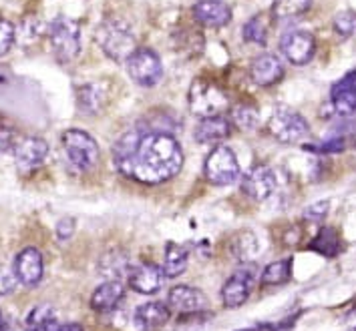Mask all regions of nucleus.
Here are the masks:
<instances>
[{
  "mask_svg": "<svg viewBox=\"0 0 356 331\" xmlns=\"http://www.w3.org/2000/svg\"><path fill=\"white\" fill-rule=\"evenodd\" d=\"M330 103H332V110L340 117L344 119L356 117V71L344 74L332 87Z\"/></svg>",
  "mask_w": 356,
  "mask_h": 331,
  "instance_id": "ddd939ff",
  "label": "nucleus"
},
{
  "mask_svg": "<svg viewBox=\"0 0 356 331\" xmlns=\"http://www.w3.org/2000/svg\"><path fill=\"white\" fill-rule=\"evenodd\" d=\"M17 283L19 279L15 275V271L6 265H0V297L13 294L17 289Z\"/></svg>",
  "mask_w": 356,
  "mask_h": 331,
  "instance_id": "c9c22d12",
  "label": "nucleus"
},
{
  "mask_svg": "<svg viewBox=\"0 0 356 331\" xmlns=\"http://www.w3.org/2000/svg\"><path fill=\"white\" fill-rule=\"evenodd\" d=\"M334 31L340 37H350L356 31V12L353 10H344L334 17Z\"/></svg>",
  "mask_w": 356,
  "mask_h": 331,
  "instance_id": "72a5a7b5",
  "label": "nucleus"
},
{
  "mask_svg": "<svg viewBox=\"0 0 356 331\" xmlns=\"http://www.w3.org/2000/svg\"><path fill=\"white\" fill-rule=\"evenodd\" d=\"M268 129L282 143H298L310 135V127H308L306 119L300 112L292 110L286 105H280L274 109L270 121H268Z\"/></svg>",
  "mask_w": 356,
  "mask_h": 331,
  "instance_id": "423d86ee",
  "label": "nucleus"
},
{
  "mask_svg": "<svg viewBox=\"0 0 356 331\" xmlns=\"http://www.w3.org/2000/svg\"><path fill=\"white\" fill-rule=\"evenodd\" d=\"M49 40L56 58L60 62H69L81 51V28L69 17H56L49 26Z\"/></svg>",
  "mask_w": 356,
  "mask_h": 331,
  "instance_id": "39448f33",
  "label": "nucleus"
},
{
  "mask_svg": "<svg viewBox=\"0 0 356 331\" xmlns=\"http://www.w3.org/2000/svg\"><path fill=\"white\" fill-rule=\"evenodd\" d=\"M244 40L252 42V44H266L268 40V26H266V20L264 17H254L244 24Z\"/></svg>",
  "mask_w": 356,
  "mask_h": 331,
  "instance_id": "2f4dec72",
  "label": "nucleus"
},
{
  "mask_svg": "<svg viewBox=\"0 0 356 331\" xmlns=\"http://www.w3.org/2000/svg\"><path fill=\"white\" fill-rule=\"evenodd\" d=\"M129 76L141 87H153L163 78V65L151 49H137L127 58Z\"/></svg>",
  "mask_w": 356,
  "mask_h": 331,
  "instance_id": "1a4fd4ad",
  "label": "nucleus"
},
{
  "mask_svg": "<svg viewBox=\"0 0 356 331\" xmlns=\"http://www.w3.org/2000/svg\"><path fill=\"white\" fill-rule=\"evenodd\" d=\"M171 317V309L163 301H147L135 309V325L141 331H155L163 328Z\"/></svg>",
  "mask_w": 356,
  "mask_h": 331,
  "instance_id": "a211bd4d",
  "label": "nucleus"
},
{
  "mask_svg": "<svg viewBox=\"0 0 356 331\" xmlns=\"http://www.w3.org/2000/svg\"><path fill=\"white\" fill-rule=\"evenodd\" d=\"M276 187H278V179H276L274 171L266 165L254 167L252 171H248L244 181H242V189L256 201L270 199L276 193Z\"/></svg>",
  "mask_w": 356,
  "mask_h": 331,
  "instance_id": "9b49d317",
  "label": "nucleus"
},
{
  "mask_svg": "<svg viewBox=\"0 0 356 331\" xmlns=\"http://www.w3.org/2000/svg\"><path fill=\"white\" fill-rule=\"evenodd\" d=\"M280 51L292 65H308L316 53V40L308 31H288L280 38Z\"/></svg>",
  "mask_w": 356,
  "mask_h": 331,
  "instance_id": "9d476101",
  "label": "nucleus"
},
{
  "mask_svg": "<svg viewBox=\"0 0 356 331\" xmlns=\"http://www.w3.org/2000/svg\"><path fill=\"white\" fill-rule=\"evenodd\" d=\"M58 313L53 305L40 303L26 315L24 331H58Z\"/></svg>",
  "mask_w": 356,
  "mask_h": 331,
  "instance_id": "4be33fe9",
  "label": "nucleus"
},
{
  "mask_svg": "<svg viewBox=\"0 0 356 331\" xmlns=\"http://www.w3.org/2000/svg\"><path fill=\"white\" fill-rule=\"evenodd\" d=\"M58 331H85L83 330V325H79V323H65V325H60Z\"/></svg>",
  "mask_w": 356,
  "mask_h": 331,
  "instance_id": "a19ab883",
  "label": "nucleus"
},
{
  "mask_svg": "<svg viewBox=\"0 0 356 331\" xmlns=\"http://www.w3.org/2000/svg\"><path fill=\"white\" fill-rule=\"evenodd\" d=\"M193 17L206 26L222 28L232 20V8L222 0H200L193 6Z\"/></svg>",
  "mask_w": 356,
  "mask_h": 331,
  "instance_id": "6ab92c4d",
  "label": "nucleus"
},
{
  "mask_svg": "<svg viewBox=\"0 0 356 331\" xmlns=\"http://www.w3.org/2000/svg\"><path fill=\"white\" fill-rule=\"evenodd\" d=\"M17 38V28L13 22H8L6 19H0V56H4L15 44Z\"/></svg>",
  "mask_w": 356,
  "mask_h": 331,
  "instance_id": "f704fd0d",
  "label": "nucleus"
},
{
  "mask_svg": "<svg viewBox=\"0 0 356 331\" xmlns=\"http://www.w3.org/2000/svg\"><path fill=\"white\" fill-rule=\"evenodd\" d=\"M186 269H188V251L177 243H168L165 261H163V275L173 279V277L181 275Z\"/></svg>",
  "mask_w": 356,
  "mask_h": 331,
  "instance_id": "393cba45",
  "label": "nucleus"
},
{
  "mask_svg": "<svg viewBox=\"0 0 356 331\" xmlns=\"http://www.w3.org/2000/svg\"><path fill=\"white\" fill-rule=\"evenodd\" d=\"M227 94H225L216 83L197 78L189 87V109L191 112L200 114L202 119L207 117H222L227 109Z\"/></svg>",
  "mask_w": 356,
  "mask_h": 331,
  "instance_id": "7ed1b4c3",
  "label": "nucleus"
},
{
  "mask_svg": "<svg viewBox=\"0 0 356 331\" xmlns=\"http://www.w3.org/2000/svg\"><path fill=\"white\" fill-rule=\"evenodd\" d=\"M292 275V259H280V261H274L270 263L262 273V283L264 285H280L286 283Z\"/></svg>",
  "mask_w": 356,
  "mask_h": 331,
  "instance_id": "c85d7f7f",
  "label": "nucleus"
},
{
  "mask_svg": "<svg viewBox=\"0 0 356 331\" xmlns=\"http://www.w3.org/2000/svg\"><path fill=\"white\" fill-rule=\"evenodd\" d=\"M95 38H97V44L103 49V53L117 62L127 60L137 51L131 26L121 19L103 20L95 33Z\"/></svg>",
  "mask_w": 356,
  "mask_h": 331,
  "instance_id": "f03ea898",
  "label": "nucleus"
},
{
  "mask_svg": "<svg viewBox=\"0 0 356 331\" xmlns=\"http://www.w3.org/2000/svg\"><path fill=\"white\" fill-rule=\"evenodd\" d=\"M0 331H10V321H8V317L2 313V309H0Z\"/></svg>",
  "mask_w": 356,
  "mask_h": 331,
  "instance_id": "ea45409f",
  "label": "nucleus"
},
{
  "mask_svg": "<svg viewBox=\"0 0 356 331\" xmlns=\"http://www.w3.org/2000/svg\"><path fill=\"white\" fill-rule=\"evenodd\" d=\"M232 123L242 130H254L260 125V114L254 107L238 105L232 109Z\"/></svg>",
  "mask_w": 356,
  "mask_h": 331,
  "instance_id": "7c9ffc66",
  "label": "nucleus"
},
{
  "mask_svg": "<svg viewBox=\"0 0 356 331\" xmlns=\"http://www.w3.org/2000/svg\"><path fill=\"white\" fill-rule=\"evenodd\" d=\"M73 235H75V219L67 217V219L58 221V225H56V239L60 241V243H65V241L71 239Z\"/></svg>",
  "mask_w": 356,
  "mask_h": 331,
  "instance_id": "4c0bfd02",
  "label": "nucleus"
},
{
  "mask_svg": "<svg viewBox=\"0 0 356 331\" xmlns=\"http://www.w3.org/2000/svg\"><path fill=\"white\" fill-rule=\"evenodd\" d=\"M206 294L202 289H197V287H191V285H175V287L169 289L168 294L169 309H175V312H202L206 307Z\"/></svg>",
  "mask_w": 356,
  "mask_h": 331,
  "instance_id": "2eb2a0df",
  "label": "nucleus"
},
{
  "mask_svg": "<svg viewBox=\"0 0 356 331\" xmlns=\"http://www.w3.org/2000/svg\"><path fill=\"white\" fill-rule=\"evenodd\" d=\"M63 148L69 163L76 171H91L99 163V145L89 133L81 129H69L63 133Z\"/></svg>",
  "mask_w": 356,
  "mask_h": 331,
  "instance_id": "20e7f679",
  "label": "nucleus"
},
{
  "mask_svg": "<svg viewBox=\"0 0 356 331\" xmlns=\"http://www.w3.org/2000/svg\"><path fill=\"white\" fill-rule=\"evenodd\" d=\"M125 297V285L121 281H105L91 295V307L95 312L107 313L115 309Z\"/></svg>",
  "mask_w": 356,
  "mask_h": 331,
  "instance_id": "412c9836",
  "label": "nucleus"
},
{
  "mask_svg": "<svg viewBox=\"0 0 356 331\" xmlns=\"http://www.w3.org/2000/svg\"><path fill=\"white\" fill-rule=\"evenodd\" d=\"M312 6V0H274L272 15L278 20H290L304 15Z\"/></svg>",
  "mask_w": 356,
  "mask_h": 331,
  "instance_id": "bb28decb",
  "label": "nucleus"
},
{
  "mask_svg": "<svg viewBox=\"0 0 356 331\" xmlns=\"http://www.w3.org/2000/svg\"><path fill=\"white\" fill-rule=\"evenodd\" d=\"M143 135H145V130L131 129L127 130V133H123L115 141V145H113V161H115V165L121 167L123 163H127L131 159L133 155L137 153V147H139Z\"/></svg>",
  "mask_w": 356,
  "mask_h": 331,
  "instance_id": "5701e85b",
  "label": "nucleus"
},
{
  "mask_svg": "<svg viewBox=\"0 0 356 331\" xmlns=\"http://www.w3.org/2000/svg\"><path fill=\"white\" fill-rule=\"evenodd\" d=\"M163 277H165L163 269L157 267L155 263H141V265L133 267L131 275H129L127 281H129L131 289H135L137 294L151 295L159 291Z\"/></svg>",
  "mask_w": 356,
  "mask_h": 331,
  "instance_id": "f3484780",
  "label": "nucleus"
},
{
  "mask_svg": "<svg viewBox=\"0 0 356 331\" xmlns=\"http://www.w3.org/2000/svg\"><path fill=\"white\" fill-rule=\"evenodd\" d=\"M310 249L320 253V255H326V257L338 255V251H340V239H338L337 231L330 229V227L322 229L318 235L312 239V243H310Z\"/></svg>",
  "mask_w": 356,
  "mask_h": 331,
  "instance_id": "cd10ccee",
  "label": "nucleus"
},
{
  "mask_svg": "<svg viewBox=\"0 0 356 331\" xmlns=\"http://www.w3.org/2000/svg\"><path fill=\"white\" fill-rule=\"evenodd\" d=\"M15 275L19 283L26 287H35L40 283L42 273H44V261L37 247H26L22 249L17 259H15Z\"/></svg>",
  "mask_w": 356,
  "mask_h": 331,
  "instance_id": "f8f14e48",
  "label": "nucleus"
},
{
  "mask_svg": "<svg viewBox=\"0 0 356 331\" xmlns=\"http://www.w3.org/2000/svg\"><path fill=\"white\" fill-rule=\"evenodd\" d=\"M258 279V269L254 263H242L222 287V299L225 307H240L248 301L252 287Z\"/></svg>",
  "mask_w": 356,
  "mask_h": 331,
  "instance_id": "0eeeda50",
  "label": "nucleus"
},
{
  "mask_svg": "<svg viewBox=\"0 0 356 331\" xmlns=\"http://www.w3.org/2000/svg\"><path fill=\"white\" fill-rule=\"evenodd\" d=\"M131 261L125 257L119 251H111L99 263V271L107 277V281H121V279H129L131 275Z\"/></svg>",
  "mask_w": 356,
  "mask_h": 331,
  "instance_id": "b1692460",
  "label": "nucleus"
},
{
  "mask_svg": "<svg viewBox=\"0 0 356 331\" xmlns=\"http://www.w3.org/2000/svg\"><path fill=\"white\" fill-rule=\"evenodd\" d=\"M105 105V92L99 85H85L79 89V107L85 112H97Z\"/></svg>",
  "mask_w": 356,
  "mask_h": 331,
  "instance_id": "c756f323",
  "label": "nucleus"
},
{
  "mask_svg": "<svg viewBox=\"0 0 356 331\" xmlns=\"http://www.w3.org/2000/svg\"><path fill=\"white\" fill-rule=\"evenodd\" d=\"M10 145H13V135H10V130L0 125V153H4Z\"/></svg>",
  "mask_w": 356,
  "mask_h": 331,
  "instance_id": "58836bf2",
  "label": "nucleus"
},
{
  "mask_svg": "<svg viewBox=\"0 0 356 331\" xmlns=\"http://www.w3.org/2000/svg\"><path fill=\"white\" fill-rule=\"evenodd\" d=\"M229 135V121L224 117H207L193 130V137L202 145H220Z\"/></svg>",
  "mask_w": 356,
  "mask_h": 331,
  "instance_id": "aec40b11",
  "label": "nucleus"
},
{
  "mask_svg": "<svg viewBox=\"0 0 356 331\" xmlns=\"http://www.w3.org/2000/svg\"><path fill=\"white\" fill-rule=\"evenodd\" d=\"M328 209H330L328 201L312 203L310 207H306V209H304V219L306 221H322L324 217H326Z\"/></svg>",
  "mask_w": 356,
  "mask_h": 331,
  "instance_id": "e433bc0d",
  "label": "nucleus"
},
{
  "mask_svg": "<svg viewBox=\"0 0 356 331\" xmlns=\"http://www.w3.org/2000/svg\"><path fill=\"white\" fill-rule=\"evenodd\" d=\"M328 137L342 141L346 148L356 147V121L353 119H344V121H338L337 125L330 129Z\"/></svg>",
  "mask_w": 356,
  "mask_h": 331,
  "instance_id": "473e14b6",
  "label": "nucleus"
},
{
  "mask_svg": "<svg viewBox=\"0 0 356 331\" xmlns=\"http://www.w3.org/2000/svg\"><path fill=\"white\" fill-rule=\"evenodd\" d=\"M260 245H258V239L254 233L250 231H244V233H238L236 239L232 241V253L234 257H238L242 263H250L252 259L256 257Z\"/></svg>",
  "mask_w": 356,
  "mask_h": 331,
  "instance_id": "a878e982",
  "label": "nucleus"
},
{
  "mask_svg": "<svg viewBox=\"0 0 356 331\" xmlns=\"http://www.w3.org/2000/svg\"><path fill=\"white\" fill-rule=\"evenodd\" d=\"M204 171H206L207 181H211L213 185H229L240 177L238 159L234 151L225 145H218L209 153Z\"/></svg>",
  "mask_w": 356,
  "mask_h": 331,
  "instance_id": "6e6552de",
  "label": "nucleus"
},
{
  "mask_svg": "<svg viewBox=\"0 0 356 331\" xmlns=\"http://www.w3.org/2000/svg\"><path fill=\"white\" fill-rule=\"evenodd\" d=\"M250 76L256 85L260 87H270L274 83H278L284 76V65L276 55H260L254 58L252 67H250Z\"/></svg>",
  "mask_w": 356,
  "mask_h": 331,
  "instance_id": "dca6fc26",
  "label": "nucleus"
},
{
  "mask_svg": "<svg viewBox=\"0 0 356 331\" xmlns=\"http://www.w3.org/2000/svg\"><path fill=\"white\" fill-rule=\"evenodd\" d=\"M49 145L40 137H24L15 145V161L20 171H33L44 163Z\"/></svg>",
  "mask_w": 356,
  "mask_h": 331,
  "instance_id": "4468645a",
  "label": "nucleus"
},
{
  "mask_svg": "<svg viewBox=\"0 0 356 331\" xmlns=\"http://www.w3.org/2000/svg\"><path fill=\"white\" fill-rule=\"evenodd\" d=\"M184 167V151L171 133L147 130L127 163L117 167L139 183L157 185L173 179Z\"/></svg>",
  "mask_w": 356,
  "mask_h": 331,
  "instance_id": "f257e3e1",
  "label": "nucleus"
}]
</instances>
